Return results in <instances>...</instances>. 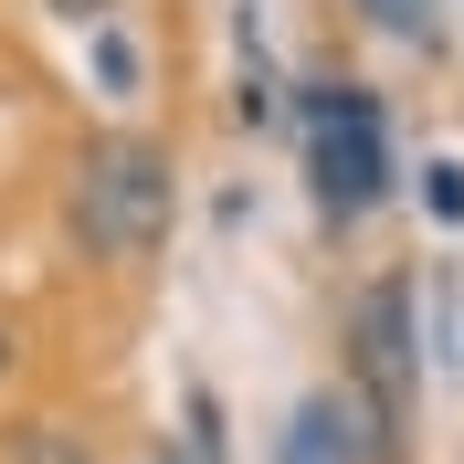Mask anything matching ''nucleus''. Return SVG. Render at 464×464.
I'll return each mask as SVG.
<instances>
[{
  "instance_id": "4",
  "label": "nucleus",
  "mask_w": 464,
  "mask_h": 464,
  "mask_svg": "<svg viewBox=\"0 0 464 464\" xmlns=\"http://www.w3.org/2000/svg\"><path fill=\"white\" fill-rule=\"evenodd\" d=\"M275 464H401V443L370 422V401L359 391H306V401L285 411V433H275Z\"/></svg>"
},
{
  "instance_id": "3",
  "label": "nucleus",
  "mask_w": 464,
  "mask_h": 464,
  "mask_svg": "<svg viewBox=\"0 0 464 464\" xmlns=\"http://www.w3.org/2000/svg\"><path fill=\"white\" fill-rule=\"evenodd\" d=\"M348 391L370 401V422H380L391 443L411 433V391H422V359H411V285H401V275L359 285V306H348Z\"/></svg>"
},
{
  "instance_id": "1",
  "label": "nucleus",
  "mask_w": 464,
  "mask_h": 464,
  "mask_svg": "<svg viewBox=\"0 0 464 464\" xmlns=\"http://www.w3.org/2000/svg\"><path fill=\"white\" fill-rule=\"evenodd\" d=\"M169 211H179V169L159 138H95L85 159H74V190H63V222H74V243H85L95 264H148L159 243H169Z\"/></svg>"
},
{
  "instance_id": "2",
  "label": "nucleus",
  "mask_w": 464,
  "mask_h": 464,
  "mask_svg": "<svg viewBox=\"0 0 464 464\" xmlns=\"http://www.w3.org/2000/svg\"><path fill=\"white\" fill-rule=\"evenodd\" d=\"M306 179L338 232L391 201V127H380L370 85H306Z\"/></svg>"
},
{
  "instance_id": "5",
  "label": "nucleus",
  "mask_w": 464,
  "mask_h": 464,
  "mask_svg": "<svg viewBox=\"0 0 464 464\" xmlns=\"http://www.w3.org/2000/svg\"><path fill=\"white\" fill-rule=\"evenodd\" d=\"M0 454H11V464H95V443L74 433V422H11Z\"/></svg>"
},
{
  "instance_id": "9",
  "label": "nucleus",
  "mask_w": 464,
  "mask_h": 464,
  "mask_svg": "<svg viewBox=\"0 0 464 464\" xmlns=\"http://www.w3.org/2000/svg\"><path fill=\"white\" fill-rule=\"evenodd\" d=\"M0 370H11V317H0Z\"/></svg>"
},
{
  "instance_id": "6",
  "label": "nucleus",
  "mask_w": 464,
  "mask_h": 464,
  "mask_svg": "<svg viewBox=\"0 0 464 464\" xmlns=\"http://www.w3.org/2000/svg\"><path fill=\"white\" fill-rule=\"evenodd\" d=\"M380 32H401V43H433V0H370Z\"/></svg>"
},
{
  "instance_id": "8",
  "label": "nucleus",
  "mask_w": 464,
  "mask_h": 464,
  "mask_svg": "<svg viewBox=\"0 0 464 464\" xmlns=\"http://www.w3.org/2000/svg\"><path fill=\"white\" fill-rule=\"evenodd\" d=\"M63 22H85V32H95V22H106V0H63Z\"/></svg>"
},
{
  "instance_id": "7",
  "label": "nucleus",
  "mask_w": 464,
  "mask_h": 464,
  "mask_svg": "<svg viewBox=\"0 0 464 464\" xmlns=\"http://www.w3.org/2000/svg\"><path fill=\"white\" fill-rule=\"evenodd\" d=\"M95 74H106L116 95H138V53H127V43H116L106 22H95Z\"/></svg>"
}]
</instances>
